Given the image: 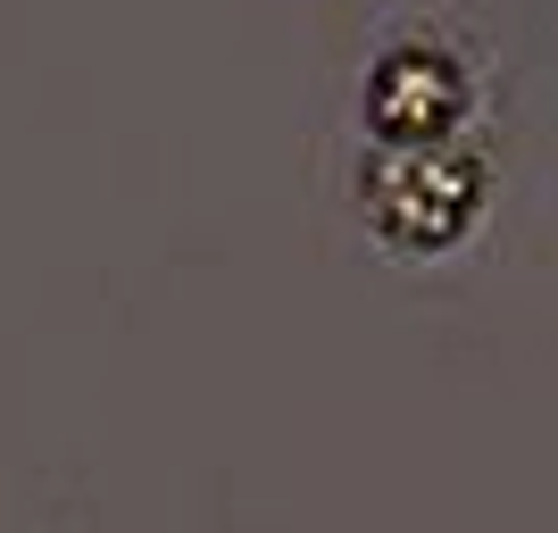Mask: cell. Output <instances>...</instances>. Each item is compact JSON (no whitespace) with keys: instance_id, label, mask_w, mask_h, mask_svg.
Listing matches in <instances>:
<instances>
[{"instance_id":"2","label":"cell","mask_w":558,"mask_h":533,"mask_svg":"<svg viewBox=\"0 0 558 533\" xmlns=\"http://www.w3.org/2000/svg\"><path fill=\"white\" fill-rule=\"evenodd\" d=\"M466 117H475V75L442 34H400L367 59L359 125L375 134V150H442L466 134Z\"/></svg>"},{"instance_id":"1","label":"cell","mask_w":558,"mask_h":533,"mask_svg":"<svg viewBox=\"0 0 558 533\" xmlns=\"http://www.w3.org/2000/svg\"><path fill=\"white\" fill-rule=\"evenodd\" d=\"M359 217H367V233L384 251L442 258L484 217V159L466 142H442V150H367V167H359Z\"/></svg>"}]
</instances>
